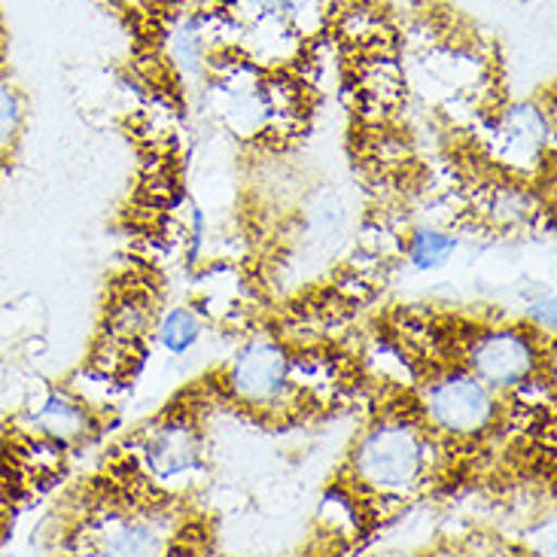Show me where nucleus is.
<instances>
[{"mask_svg":"<svg viewBox=\"0 0 557 557\" xmlns=\"http://www.w3.org/2000/svg\"><path fill=\"white\" fill-rule=\"evenodd\" d=\"M156 533L147 524H120L113 533H107L101 552L110 555H147L156 552Z\"/></svg>","mask_w":557,"mask_h":557,"instance_id":"0eeeda50","label":"nucleus"},{"mask_svg":"<svg viewBox=\"0 0 557 557\" xmlns=\"http://www.w3.org/2000/svg\"><path fill=\"white\" fill-rule=\"evenodd\" d=\"M18 128H22V98L7 79H0V152L13 147Z\"/></svg>","mask_w":557,"mask_h":557,"instance_id":"f8f14e48","label":"nucleus"},{"mask_svg":"<svg viewBox=\"0 0 557 557\" xmlns=\"http://www.w3.org/2000/svg\"><path fill=\"white\" fill-rule=\"evenodd\" d=\"M171 55L186 74L201 71V34L196 22H183L181 28L171 34Z\"/></svg>","mask_w":557,"mask_h":557,"instance_id":"9b49d317","label":"nucleus"},{"mask_svg":"<svg viewBox=\"0 0 557 557\" xmlns=\"http://www.w3.org/2000/svg\"><path fill=\"white\" fill-rule=\"evenodd\" d=\"M533 360H536V354L528 338L509 330L487 332L472 345V354H469L475 375L494 387L521 384L533 372Z\"/></svg>","mask_w":557,"mask_h":557,"instance_id":"7ed1b4c3","label":"nucleus"},{"mask_svg":"<svg viewBox=\"0 0 557 557\" xmlns=\"http://www.w3.org/2000/svg\"><path fill=\"white\" fill-rule=\"evenodd\" d=\"M357 475L375 491H408L421 479L423 445L406 423L377 426L362 438L357 451Z\"/></svg>","mask_w":557,"mask_h":557,"instance_id":"f257e3e1","label":"nucleus"},{"mask_svg":"<svg viewBox=\"0 0 557 557\" xmlns=\"http://www.w3.org/2000/svg\"><path fill=\"white\" fill-rule=\"evenodd\" d=\"M530 314L536 317L545 330H555V299L552 296H543L536 305H530Z\"/></svg>","mask_w":557,"mask_h":557,"instance_id":"ddd939ff","label":"nucleus"},{"mask_svg":"<svg viewBox=\"0 0 557 557\" xmlns=\"http://www.w3.org/2000/svg\"><path fill=\"white\" fill-rule=\"evenodd\" d=\"M454 253V238L436 228H423L411 242V262L418 269H436Z\"/></svg>","mask_w":557,"mask_h":557,"instance_id":"6e6552de","label":"nucleus"},{"mask_svg":"<svg viewBox=\"0 0 557 557\" xmlns=\"http://www.w3.org/2000/svg\"><path fill=\"white\" fill-rule=\"evenodd\" d=\"M30 423L52 445H71V442H76V438L89 430V414H86L83 403L74 399L71 393L52 391L46 393L44 399L34 406Z\"/></svg>","mask_w":557,"mask_h":557,"instance_id":"39448f33","label":"nucleus"},{"mask_svg":"<svg viewBox=\"0 0 557 557\" xmlns=\"http://www.w3.org/2000/svg\"><path fill=\"white\" fill-rule=\"evenodd\" d=\"M198 332H201V326H198L196 314L186 311V308H177L162 323V345L168 350H174V354H183V350H189V347L196 345Z\"/></svg>","mask_w":557,"mask_h":557,"instance_id":"9d476101","label":"nucleus"},{"mask_svg":"<svg viewBox=\"0 0 557 557\" xmlns=\"http://www.w3.org/2000/svg\"><path fill=\"white\" fill-rule=\"evenodd\" d=\"M147 460L156 475L171 479V475H183L198 463V445L196 436L189 433V426L183 423H171L162 426L152 442L147 445Z\"/></svg>","mask_w":557,"mask_h":557,"instance_id":"423d86ee","label":"nucleus"},{"mask_svg":"<svg viewBox=\"0 0 557 557\" xmlns=\"http://www.w3.org/2000/svg\"><path fill=\"white\" fill-rule=\"evenodd\" d=\"M257 15H274L284 22H296L299 28L308 25V18L320 15V3L317 0H244Z\"/></svg>","mask_w":557,"mask_h":557,"instance_id":"1a4fd4ad","label":"nucleus"},{"mask_svg":"<svg viewBox=\"0 0 557 557\" xmlns=\"http://www.w3.org/2000/svg\"><path fill=\"white\" fill-rule=\"evenodd\" d=\"M286 372H289V360L284 347H277L274 342H253L235 362L232 387L247 403H269L284 387Z\"/></svg>","mask_w":557,"mask_h":557,"instance_id":"20e7f679","label":"nucleus"},{"mask_svg":"<svg viewBox=\"0 0 557 557\" xmlns=\"http://www.w3.org/2000/svg\"><path fill=\"white\" fill-rule=\"evenodd\" d=\"M430 418L457 436H469L484 430L494 418V396L482 377L451 375L438 381L426 396Z\"/></svg>","mask_w":557,"mask_h":557,"instance_id":"f03ea898","label":"nucleus"}]
</instances>
